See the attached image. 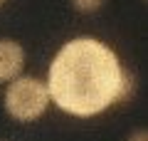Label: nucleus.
I'll use <instances>...</instances> for the list:
<instances>
[{"mask_svg":"<svg viewBox=\"0 0 148 141\" xmlns=\"http://www.w3.org/2000/svg\"><path fill=\"white\" fill-rule=\"evenodd\" d=\"M123 67L116 52L96 37H74L49 62V102L62 111L89 119L119 102Z\"/></svg>","mask_w":148,"mask_h":141,"instance_id":"1","label":"nucleus"},{"mask_svg":"<svg viewBox=\"0 0 148 141\" xmlns=\"http://www.w3.org/2000/svg\"><path fill=\"white\" fill-rule=\"evenodd\" d=\"M5 111L15 121H35L47 111L49 92L37 77H15L5 89Z\"/></svg>","mask_w":148,"mask_h":141,"instance_id":"2","label":"nucleus"},{"mask_svg":"<svg viewBox=\"0 0 148 141\" xmlns=\"http://www.w3.org/2000/svg\"><path fill=\"white\" fill-rule=\"evenodd\" d=\"M25 67V50L15 40H0V82L20 77Z\"/></svg>","mask_w":148,"mask_h":141,"instance_id":"3","label":"nucleus"},{"mask_svg":"<svg viewBox=\"0 0 148 141\" xmlns=\"http://www.w3.org/2000/svg\"><path fill=\"white\" fill-rule=\"evenodd\" d=\"M72 5L79 12H96L101 5H104V0H72Z\"/></svg>","mask_w":148,"mask_h":141,"instance_id":"4","label":"nucleus"},{"mask_svg":"<svg viewBox=\"0 0 148 141\" xmlns=\"http://www.w3.org/2000/svg\"><path fill=\"white\" fill-rule=\"evenodd\" d=\"M128 141H148V134L146 131H133V134L128 136Z\"/></svg>","mask_w":148,"mask_h":141,"instance_id":"5","label":"nucleus"},{"mask_svg":"<svg viewBox=\"0 0 148 141\" xmlns=\"http://www.w3.org/2000/svg\"><path fill=\"white\" fill-rule=\"evenodd\" d=\"M0 5H3V0H0Z\"/></svg>","mask_w":148,"mask_h":141,"instance_id":"6","label":"nucleus"}]
</instances>
